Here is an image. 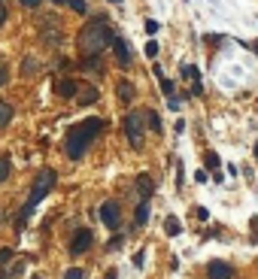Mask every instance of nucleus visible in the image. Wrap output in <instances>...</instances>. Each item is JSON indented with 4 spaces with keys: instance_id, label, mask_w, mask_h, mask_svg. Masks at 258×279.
<instances>
[{
    "instance_id": "nucleus-5",
    "label": "nucleus",
    "mask_w": 258,
    "mask_h": 279,
    "mask_svg": "<svg viewBox=\"0 0 258 279\" xmlns=\"http://www.w3.org/2000/svg\"><path fill=\"white\" fill-rule=\"evenodd\" d=\"M91 243H95L91 231H88V228H76V234H73V240H70V255H82V252H88Z\"/></svg>"
},
{
    "instance_id": "nucleus-6",
    "label": "nucleus",
    "mask_w": 258,
    "mask_h": 279,
    "mask_svg": "<svg viewBox=\"0 0 258 279\" xmlns=\"http://www.w3.org/2000/svg\"><path fill=\"white\" fill-rule=\"evenodd\" d=\"M134 188H137V197H140V201H149L152 191H155V182H152V176L149 173H140L137 179H134Z\"/></svg>"
},
{
    "instance_id": "nucleus-14",
    "label": "nucleus",
    "mask_w": 258,
    "mask_h": 279,
    "mask_svg": "<svg viewBox=\"0 0 258 279\" xmlns=\"http://www.w3.org/2000/svg\"><path fill=\"white\" fill-rule=\"evenodd\" d=\"M164 231H167V237H176V234L182 231L179 218H176V215H167V218H164Z\"/></svg>"
},
{
    "instance_id": "nucleus-1",
    "label": "nucleus",
    "mask_w": 258,
    "mask_h": 279,
    "mask_svg": "<svg viewBox=\"0 0 258 279\" xmlns=\"http://www.w3.org/2000/svg\"><path fill=\"white\" fill-rule=\"evenodd\" d=\"M103 131V118H85V122H76L70 125L67 131V140H64V149H67V158L70 161H82L88 146L95 143V137Z\"/></svg>"
},
{
    "instance_id": "nucleus-39",
    "label": "nucleus",
    "mask_w": 258,
    "mask_h": 279,
    "mask_svg": "<svg viewBox=\"0 0 258 279\" xmlns=\"http://www.w3.org/2000/svg\"><path fill=\"white\" fill-rule=\"evenodd\" d=\"M33 279H40V276H33Z\"/></svg>"
},
{
    "instance_id": "nucleus-10",
    "label": "nucleus",
    "mask_w": 258,
    "mask_h": 279,
    "mask_svg": "<svg viewBox=\"0 0 258 279\" xmlns=\"http://www.w3.org/2000/svg\"><path fill=\"white\" fill-rule=\"evenodd\" d=\"M116 94H119V101H122V104H131V101H134V82L122 79V82L116 85Z\"/></svg>"
},
{
    "instance_id": "nucleus-8",
    "label": "nucleus",
    "mask_w": 258,
    "mask_h": 279,
    "mask_svg": "<svg viewBox=\"0 0 258 279\" xmlns=\"http://www.w3.org/2000/svg\"><path fill=\"white\" fill-rule=\"evenodd\" d=\"M113 49H116L119 67H131V49H128V43H125V36H116V39H113Z\"/></svg>"
},
{
    "instance_id": "nucleus-34",
    "label": "nucleus",
    "mask_w": 258,
    "mask_h": 279,
    "mask_svg": "<svg viewBox=\"0 0 258 279\" xmlns=\"http://www.w3.org/2000/svg\"><path fill=\"white\" fill-rule=\"evenodd\" d=\"M252 237H258V218H252Z\"/></svg>"
},
{
    "instance_id": "nucleus-31",
    "label": "nucleus",
    "mask_w": 258,
    "mask_h": 279,
    "mask_svg": "<svg viewBox=\"0 0 258 279\" xmlns=\"http://www.w3.org/2000/svg\"><path fill=\"white\" fill-rule=\"evenodd\" d=\"M6 18H9V12H6V6H3V3H0V28H3V25H6Z\"/></svg>"
},
{
    "instance_id": "nucleus-26",
    "label": "nucleus",
    "mask_w": 258,
    "mask_h": 279,
    "mask_svg": "<svg viewBox=\"0 0 258 279\" xmlns=\"http://www.w3.org/2000/svg\"><path fill=\"white\" fill-rule=\"evenodd\" d=\"M122 243H125V240H122V237H113V240H109V243H106V249H113V252H116V249H122Z\"/></svg>"
},
{
    "instance_id": "nucleus-33",
    "label": "nucleus",
    "mask_w": 258,
    "mask_h": 279,
    "mask_svg": "<svg viewBox=\"0 0 258 279\" xmlns=\"http://www.w3.org/2000/svg\"><path fill=\"white\" fill-rule=\"evenodd\" d=\"M9 82V70H0V85H6Z\"/></svg>"
},
{
    "instance_id": "nucleus-25",
    "label": "nucleus",
    "mask_w": 258,
    "mask_h": 279,
    "mask_svg": "<svg viewBox=\"0 0 258 279\" xmlns=\"http://www.w3.org/2000/svg\"><path fill=\"white\" fill-rule=\"evenodd\" d=\"M9 258H12V249H9V246H6V249H0V267H3Z\"/></svg>"
},
{
    "instance_id": "nucleus-11",
    "label": "nucleus",
    "mask_w": 258,
    "mask_h": 279,
    "mask_svg": "<svg viewBox=\"0 0 258 279\" xmlns=\"http://www.w3.org/2000/svg\"><path fill=\"white\" fill-rule=\"evenodd\" d=\"M146 222H149V201H140V204H137V212H134V225L143 228Z\"/></svg>"
},
{
    "instance_id": "nucleus-20",
    "label": "nucleus",
    "mask_w": 258,
    "mask_h": 279,
    "mask_svg": "<svg viewBox=\"0 0 258 279\" xmlns=\"http://www.w3.org/2000/svg\"><path fill=\"white\" fill-rule=\"evenodd\" d=\"M161 91L167 97H173V91H176V85H173V79H161Z\"/></svg>"
},
{
    "instance_id": "nucleus-40",
    "label": "nucleus",
    "mask_w": 258,
    "mask_h": 279,
    "mask_svg": "<svg viewBox=\"0 0 258 279\" xmlns=\"http://www.w3.org/2000/svg\"><path fill=\"white\" fill-rule=\"evenodd\" d=\"M0 3H3V0H0Z\"/></svg>"
},
{
    "instance_id": "nucleus-4",
    "label": "nucleus",
    "mask_w": 258,
    "mask_h": 279,
    "mask_svg": "<svg viewBox=\"0 0 258 279\" xmlns=\"http://www.w3.org/2000/svg\"><path fill=\"white\" fill-rule=\"evenodd\" d=\"M100 222L109 228V231H119L122 228V207L116 201H103L100 204Z\"/></svg>"
},
{
    "instance_id": "nucleus-37",
    "label": "nucleus",
    "mask_w": 258,
    "mask_h": 279,
    "mask_svg": "<svg viewBox=\"0 0 258 279\" xmlns=\"http://www.w3.org/2000/svg\"><path fill=\"white\" fill-rule=\"evenodd\" d=\"M255 158H258V143H255Z\"/></svg>"
},
{
    "instance_id": "nucleus-30",
    "label": "nucleus",
    "mask_w": 258,
    "mask_h": 279,
    "mask_svg": "<svg viewBox=\"0 0 258 279\" xmlns=\"http://www.w3.org/2000/svg\"><path fill=\"white\" fill-rule=\"evenodd\" d=\"M167 106H170L173 112H179V97H167Z\"/></svg>"
},
{
    "instance_id": "nucleus-9",
    "label": "nucleus",
    "mask_w": 258,
    "mask_h": 279,
    "mask_svg": "<svg viewBox=\"0 0 258 279\" xmlns=\"http://www.w3.org/2000/svg\"><path fill=\"white\" fill-rule=\"evenodd\" d=\"M55 94L58 97H79V85L73 79H58L55 82Z\"/></svg>"
},
{
    "instance_id": "nucleus-19",
    "label": "nucleus",
    "mask_w": 258,
    "mask_h": 279,
    "mask_svg": "<svg viewBox=\"0 0 258 279\" xmlns=\"http://www.w3.org/2000/svg\"><path fill=\"white\" fill-rule=\"evenodd\" d=\"M82 67H85V70H95V73H100V58H82Z\"/></svg>"
},
{
    "instance_id": "nucleus-3",
    "label": "nucleus",
    "mask_w": 258,
    "mask_h": 279,
    "mask_svg": "<svg viewBox=\"0 0 258 279\" xmlns=\"http://www.w3.org/2000/svg\"><path fill=\"white\" fill-rule=\"evenodd\" d=\"M143 118H146V112H128L125 115V134H128V143L134 146V149H143Z\"/></svg>"
},
{
    "instance_id": "nucleus-21",
    "label": "nucleus",
    "mask_w": 258,
    "mask_h": 279,
    "mask_svg": "<svg viewBox=\"0 0 258 279\" xmlns=\"http://www.w3.org/2000/svg\"><path fill=\"white\" fill-rule=\"evenodd\" d=\"M82 276H85V270H82V267H70V270L64 273V279H82Z\"/></svg>"
},
{
    "instance_id": "nucleus-18",
    "label": "nucleus",
    "mask_w": 258,
    "mask_h": 279,
    "mask_svg": "<svg viewBox=\"0 0 258 279\" xmlns=\"http://www.w3.org/2000/svg\"><path fill=\"white\" fill-rule=\"evenodd\" d=\"M9 170H12L9 158H3V155H0V182H6V176H9Z\"/></svg>"
},
{
    "instance_id": "nucleus-35",
    "label": "nucleus",
    "mask_w": 258,
    "mask_h": 279,
    "mask_svg": "<svg viewBox=\"0 0 258 279\" xmlns=\"http://www.w3.org/2000/svg\"><path fill=\"white\" fill-rule=\"evenodd\" d=\"M0 279H9V270H0Z\"/></svg>"
},
{
    "instance_id": "nucleus-36",
    "label": "nucleus",
    "mask_w": 258,
    "mask_h": 279,
    "mask_svg": "<svg viewBox=\"0 0 258 279\" xmlns=\"http://www.w3.org/2000/svg\"><path fill=\"white\" fill-rule=\"evenodd\" d=\"M52 3H58V6H61V3H67V0H52Z\"/></svg>"
},
{
    "instance_id": "nucleus-29",
    "label": "nucleus",
    "mask_w": 258,
    "mask_h": 279,
    "mask_svg": "<svg viewBox=\"0 0 258 279\" xmlns=\"http://www.w3.org/2000/svg\"><path fill=\"white\" fill-rule=\"evenodd\" d=\"M19 3H22V6H28V9H36L43 0H19Z\"/></svg>"
},
{
    "instance_id": "nucleus-16",
    "label": "nucleus",
    "mask_w": 258,
    "mask_h": 279,
    "mask_svg": "<svg viewBox=\"0 0 258 279\" xmlns=\"http://www.w3.org/2000/svg\"><path fill=\"white\" fill-rule=\"evenodd\" d=\"M33 70H40V61H36L33 55H28L25 64H22V76H33Z\"/></svg>"
},
{
    "instance_id": "nucleus-7",
    "label": "nucleus",
    "mask_w": 258,
    "mask_h": 279,
    "mask_svg": "<svg viewBox=\"0 0 258 279\" xmlns=\"http://www.w3.org/2000/svg\"><path fill=\"white\" fill-rule=\"evenodd\" d=\"M207 276L210 279H231L234 270H231L228 261H210V264H207Z\"/></svg>"
},
{
    "instance_id": "nucleus-38",
    "label": "nucleus",
    "mask_w": 258,
    "mask_h": 279,
    "mask_svg": "<svg viewBox=\"0 0 258 279\" xmlns=\"http://www.w3.org/2000/svg\"><path fill=\"white\" fill-rule=\"evenodd\" d=\"M109 3H119V0H109Z\"/></svg>"
},
{
    "instance_id": "nucleus-12",
    "label": "nucleus",
    "mask_w": 258,
    "mask_h": 279,
    "mask_svg": "<svg viewBox=\"0 0 258 279\" xmlns=\"http://www.w3.org/2000/svg\"><path fill=\"white\" fill-rule=\"evenodd\" d=\"M79 104H82V106L97 104V88H95V85H85V88H79Z\"/></svg>"
},
{
    "instance_id": "nucleus-17",
    "label": "nucleus",
    "mask_w": 258,
    "mask_h": 279,
    "mask_svg": "<svg viewBox=\"0 0 258 279\" xmlns=\"http://www.w3.org/2000/svg\"><path fill=\"white\" fill-rule=\"evenodd\" d=\"M67 3H70V9H73V12H79V15H85V12H88V3H85V0H67Z\"/></svg>"
},
{
    "instance_id": "nucleus-28",
    "label": "nucleus",
    "mask_w": 258,
    "mask_h": 279,
    "mask_svg": "<svg viewBox=\"0 0 258 279\" xmlns=\"http://www.w3.org/2000/svg\"><path fill=\"white\" fill-rule=\"evenodd\" d=\"M207 164H210V167H219V155H216V152H210V155H207Z\"/></svg>"
},
{
    "instance_id": "nucleus-23",
    "label": "nucleus",
    "mask_w": 258,
    "mask_h": 279,
    "mask_svg": "<svg viewBox=\"0 0 258 279\" xmlns=\"http://www.w3.org/2000/svg\"><path fill=\"white\" fill-rule=\"evenodd\" d=\"M158 28H161V25H158L155 18H149V22H146V34H149V36H155V34H158Z\"/></svg>"
},
{
    "instance_id": "nucleus-32",
    "label": "nucleus",
    "mask_w": 258,
    "mask_h": 279,
    "mask_svg": "<svg viewBox=\"0 0 258 279\" xmlns=\"http://www.w3.org/2000/svg\"><path fill=\"white\" fill-rule=\"evenodd\" d=\"M152 76H158V82H161V79H164V70L155 64V67H152Z\"/></svg>"
},
{
    "instance_id": "nucleus-2",
    "label": "nucleus",
    "mask_w": 258,
    "mask_h": 279,
    "mask_svg": "<svg viewBox=\"0 0 258 279\" xmlns=\"http://www.w3.org/2000/svg\"><path fill=\"white\" fill-rule=\"evenodd\" d=\"M116 39V31H113V25H106L103 18L95 22V25H88L82 34H79V52H82V58H100L103 55V49L109 46Z\"/></svg>"
},
{
    "instance_id": "nucleus-24",
    "label": "nucleus",
    "mask_w": 258,
    "mask_h": 279,
    "mask_svg": "<svg viewBox=\"0 0 258 279\" xmlns=\"http://www.w3.org/2000/svg\"><path fill=\"white\" fill-rule=\"evenodd\" d=\"M146 55H149V58H155V55H158V43H155V39H149V43H146Z\"/></svg>"
},
{
    "instance_id": "nucleus-22",
    "label": "nucleus",
    "mask_w": 258,
    "mask_h": 279,
    "mask_svg": "<svg viewBox=\"0 0 258 279\" xmlns=\"http://www.w3.org/2000/svg\"><path fill=\"white\" fill-rule=\"evenodd\" d=\"M19 276H25V261H19V264L9 270V279H19Z\"/></svg>"
},
{
    "instance_id": "nucleus-15",
    "label": "nucleus",
    "mask_w": 258,
    "mask_h": 279,
    "mask_svg": "<svg viewBox=\"0 0 258 279\" xmlns=\"http://www.w3.org/2000/svg\"><path fill=\"white\" fill-rule=\"evenodd\" d=\"M9 122H12V104L0 101V128H3V125H9Z\"/></svg>"
},
{
    "instance_id": "nucleus-13",
    "label": "nucleus",
    "mask_w": 258,
    "mask_h": 279,
    "mask_svg": "<svg viewBox=\"0 0 258 279\" xmlns=\"http://www.w3.org/2000/svg\"><path fill=\"white\" fill-rule=\"evenodd\" d=\"M146 122H149L146 128H149L152 134H161V115H158L155 109H149V112H146Z\"/></svg>"
},
{
    "instance_id": "nucleus-27",
    "label": "nucleus",
    "mask_w": 258,
    "mask_h": 279,
    "mask_svg": "<svg viewBox=\"0 0 258 279\" xmlns=\"http://www.w3.org/2000/svg\"><path fill=\"white\" fill-rule=\"evenodd\" d=\"M194 215H197L200 222H210V212H207V209H204V207H197V209H194Z\"/></svg>"
}]
</instances>
